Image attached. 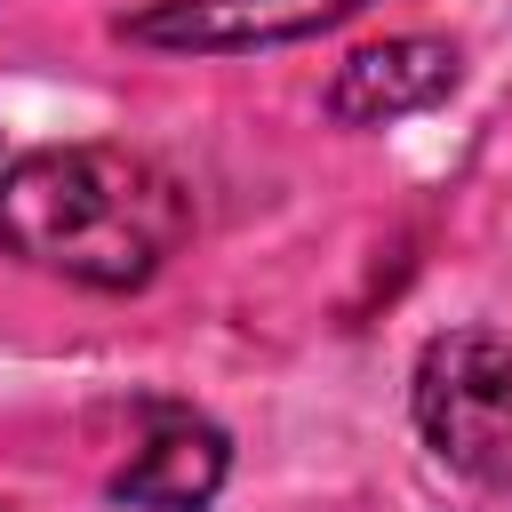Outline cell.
<instances>
[{"label":"cell","mask_w":512,"mask_h":512,"mask_svg":"<svg viewBox=\"0 0 512 512\" xmlns=\"http://www.w3.org/2000/svg\"><path fill=\"white\" fill-rule=\"evenodd\" d=\"M184 232V184L128 144H40L0 168V256L48 280L128 296L184 248Z\"/></svg>","instance_id":"obj_1"},{"label":"cell","mask_w":512,"mask_h":512,"mask_svg":"<svg viewBox=\"0 0 512 512\" xmlns=\"http://www.w3.org/2000/svg\"><path fill=\"white\" fill-rule=\"evenodd\" d=\"M408 408L424 448L448 472L480 488H512V336L504 328H440L416 352Z\"/></svg>","instance_id":"obj_2"},{"label":"cell","mask_w":512,"mask_h":512,"mask_svg":"<svg viewBox=\"0 0 512 512\" xmlns=\"http://www.w3.org/2000/svg\"><path fill=\"white\" fill-rule=\"evenodd\" d=\"M376 0H144L112 32L160 56H256V48H296L336 24H352Z\"/></svg>","instance_id":"obj_3"},{"label":"cell","mask_w":512,"mask_h":512,"mask_svg":"<svg viewBox=\"0 0 512 512\" xmlns=\"http://www.w3.org/2000/svg\"><path fill=\"white\" fill-rule=\"evenodd\" d=\"M464 80V48L440 40V32H392V40H368L336 64L328 80V120L336 128H400L432 104H448Z\"/></svg>","instance_id":"obj_4"},{"label":"cell","mask_w":512,"mask_h":512,"mask_svg":"<svg viewBox=\"0 0 512 512\" xmlns=\"http://www.w3.org/2000/svg\"><path fill=\"white\" fill-rule=\"evenodd\" d=\"M232 480V440L200 408H152L144 440L112 472V504L128 512H208Z\"/></svg>","instance_id":"obj_5"},{"label":"cell","mask_w":512,"mask_h":512,"mask_svg":"<svg viewBox=\"0 0 512 512\" xmlns=\"http://www.w3.org/2000/svg\"><path fill=\"white\" fill-rule=\"evenodd\" d=\"M0 512H8V504H0Z\"/></svg>","instance_id":"obj_6"}]
</instances>
